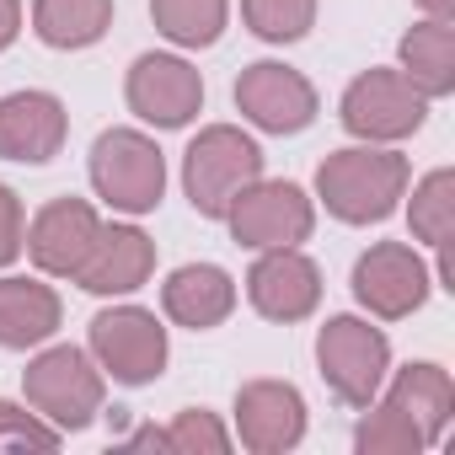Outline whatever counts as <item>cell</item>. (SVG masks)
I'll return each instance as SVG.
<instances>
[{"instance_id":"1","label":"cell","mask_w":455,"mask_h":455,"mask_svg":"<svg viewBox=\"0 0 455 455\" xmlns=\"http://www.w3.org/2000/svg\"><path fill=\"white\" fill-rule=\"evenodd\" d=\"M316 193L343 225H380L407 193V156L386 145H348L316 166Z\"/></svg>"},{"instance_id":"2","label":"cell","mask_w":455,"mask_h":455,"mask_svg":"<svg viewBox=\"0 0 455 455\" xmlns=\"http://www.w3.org/2000/svg\"><path fill=\"white\" fill-rule=\"evenodd\" d=\"M258 177H263V150L236 124L198 129V140L182 156V188H188V204L204 220H225V209L236 204V193L252 188Z\"/></svg>"},{"instance_id":"3","label":"cell","mask_w":455,"mask_h":455,"mask_svg":"<svg viewBox=\"0 0 455 455\" xmlns=\"http://www.w3.org/2000/svg\"><path fill=\"white\" fill-rule=\"evenodd\" d=\"M22 391H28V402L44 423H54L60 434H81L102 412L108 380H102V364L86 348L54 343L22 370Z\"/></svg>"},{"instance_id":"4","label":"cell","mask_w":455,"mask_h":455,"mask_svg":"<svg viewBox=\"0 0 455 455\" xmlns=\"http://www.w3.org/2000/svg\"><path fill=\"white\" fill-rule=\"evenodd\" d=\"M92 188L118 214H150L166 193V156L140 129H108L92 145Z\"/></svg>"},{"instance_id":"5","label":"cell","mask_w":455,"mask_h":455,"mask_svg":"<svg viewBox=\"0 0 455 455\" xmlns=\"http://www.w3.org/2000/svg\"><path fill=\"white\" fill-rule=\"evenodd\" d=\"M316 364H322V380L327 391L343 402V407H370L386 386V370H391V343L380 327L359 322V316H332L322 332H316Z\"/></svg>"},{"instance_id":"6","label":"cell","mask_w":455,"mask_h":455,"mask_svg":"<svg viewBox=\"0 0 455 455\" xmlns=\"http://www.w3.org/2000/svg\"><path fill=\"white\" fill-rule=\"evenodd\" d=\"M86 354L102 364V375H113L118 386H150L166 370V327L156 322V311L145 306H113L92 316L86 332Z\"/></svg>"},{"instance_id":"7","label":"cell","mask_w":455,"mask_h":455,"mask_svg":"<svg viewBox=\"0 0 455 455\" xmlns=\"http://www.w3.org/2000/svg\"><path fill=\"white\" fill-rule=\"evenodd\" d=\"M428 97L402 70H364L343 92V129L364 145H396L423 129Z\"/></svg>"},{"instance_id":"8","label":"cell","mask_w":455,"mask_h":455,"mask_svg":"<svg viewBox=\"0 0 455 455\" xmlns=\"http://www.w3.org/2000/svg\"><path fill=\"white\" fill-rule=\"evenodd\" d=\"M225 225L231 236L252 252H268V247H300L316 225V204L306 198V188L295 182H268L258 177L252 188L236 193V204L225 209Z\"/></svg>"},{"instance_id":"9","label":"cell","mask_w":455,"mask_h":455,"mask_svg":"<svg viewBox=\"0 0 455 455\" xmlns=\"http://www.w3.org/2000/svg\"><path fill=\"white\" fill-rule=\"evenodd\" d=\"M428 268L407 242H375L359 263H354V295L370 316L380 322H402L428 300Z\"/></svg>"},{"instance_id":"10","label":"cell","mask_w":455,"mask_h":455,"mask_svg":"<svg viewBox=\"0 0 455 455\" xmlns=\"http://www.w3.org/2000/svg\"><path fill=\"white\" fill-rule=\"evenodd\" d=\"M236 108L263 134H300L316 118V86L279 60H258L236 76Z\"/></svg>"},{"instance_id":"11","label":"cell","mask_w":455,"mask_h":455,"mask_svg":"<svg viewBox=\"0 0 455 455\" xmlns=\"http://www.w3.org/2000/svg\"><path fill=\"white\" fill-rule=\"evenodd\" d=\"M124 92H129V108L156 129H182L204 108V76L177 54H140Z\"/></svg>"},{"instance_id":"12","label":"cell","mask_w":455,"mask_h":455,"mask_svg":"<svg viewBox=\"0 0 455 455\" xmlns=\"http://www.w3.org/2000/svg\"><path fill=\"white\" fill-rule=\"evenodd\" d=\"M97 231H102V220L86 198H54L38 209V220L28 225V258L38 263V274H54V279H76L81 263L92 258L97 247Z\"/></svg>"},{"instance_id":"13","label":"cell","mask_w":455,"mask_h":455,"mask_svg":"<svg viewBox=\"0 0 455 455\" xmlns=\"http://www.w3.org/2000/svg\"><path fill=\"white\" fill-rule=\"evenodd\" d=\"M247 300L268 322H306L322 300V268L300 247H268L247 274Z\"/></svg>"},{"instance_id":"14","label":"cell","mask_w":455,"mask_h":455,"mask_svg":"<svg viewBox=\"0 0 455 455\" xmlns=\"http://www.w3.org/2000/svg\"><path fill=\"white\" fill-rule=\"evenodd\" d=\"M236 434L252 455H284L306 439V396L290 380H247L236 391Z\"/></svg>"},{"instance_id":"15","label":"cell","mask_w":455,"mask_h":455,"mask_svg":"<svg viewBox=\"0 0 455 455\" xmlns=\"http://www.w3.org/2000/svg\"><path fill=\"white\" fill-rule=\"evenodd\" d=\"M70 134L65 102L54 92H12L0 97V161H28L44 166L60 156Z\"/></svg>"},{"instance_id":"16","label":"cell","mask_w":455,"mask_h":455,"mask_svg":"<svg viewBox=\"0 0 455 455\" xmlns=\"http://www.w3.org/2000/svg\"><path fill=\"white\" fill-rule=\"evenodd\" d=\"M156 274V242L140 225H102L92 258L81 263L76 284L92 295H134Z\"/></svg>"},{"instance_id":"17","label":"cell","mask_w":455,"mask_h":455,"mask_svg":"<svg viewBox=\"0 0 455 455\" xmlns=\"http://www.w3.org/2000/svg\"><path fill=\"white\" fill-rule=\"evenodd\" d=\"M161 311H166L177 327L209 332V327H220L225 316L236 311V279L225 274L220 263H182V268L161 284Z\"/></svg>"},{"instance_id":"18","label":"cell","mask_w":455,"mask_h":455,"mask_svg":"<svg viewBox=\"0 0 455 455\" xmlns=\"http://www.w3.org/2000/svg\"><path fill=\"white\" fill-rule=\"evenodd\" d=\"M60 332V295L38 279H0V348H38Z\"/></svg>"},{"instance_id":"19","label":"cell","mask_w":455,"mask_h":455,"mask_svg":"<svg viewBox=\"0 0 455 455\" xmlns=\"http://www.w3.org/2000/svg\"><path fill=\"white\" fill-rule=\"evenodd\" d=\"M386 402L402 407V412L423 428V439L434 444V439L444 434L450 412H455V380H450V370H439V364H407V370H396Z\"/></svg>"},{"instance_id":"20","label":"cell","mask_w":455,"mask_h":455,"mask_svg":"<svg viewBox=\"0 0 455 455\" xmlns=\"http://www.w3.org/2000/svg\"><path fill=\"white\" fill-rule=\"evenodd\" d=\"M402 76L434 102V97H450L455 92V28L428 17L418 22L407 38H402Z\"/></svg>"},{"instance_id":"21","label":"cell","mask_w":455,"mask_h":455,"mask_svg":"<svg viewBox=\"0 0 455 455\" xmlns=\"http://www.w3.org/2000/svg\"><path fill=\"white\" fill-rule=\"evenodd\" d=\"M113 28V0H33V33L49 49H92Z\"/></svg>"},{"instance_id":"22","label":"cell","mask_w":455,"mask_h":455,"mask_svg":"<svg viewBox=\"0 0 455 455\" xmlns=\"http://www.w3.org/2000/svg\"><path fill=\"white\" fill-rule=\"evenodd\" d=\"M156 33L172 38L177 49H209L225 33V17H231V0H150Z\"/></svg>"},{"instance_id":"23","label":"cell","mask_w":455,"mask_h":455,"mask_svg":"<svg viewBox=\"0 0 455 455\" xmlns=\"http://www.w3.org/2000/svg\"><path fill=\"white\" fill-rule=\"evenodd\" d=\"M412 236L428 242L434 252L450 247V236H455V172L450 166L428 172L412 188Z\"/></svg>"},{"instance_id":"24","label":"cell","mask_w":455,"mask_h":455,"mask_svg":"<svg viewBox=\"0 0 455 455\" xmlns=\"http://www.w3.org/2000/svg\"><path fill=\"white\" fill-rule=\"evenodd\" d=\"M370 418L359 423V434H354V444L364 450V455H418V450H428V439H423V428L402 412V407H391V402H370L364 407Z\"/></svg>"},{"instance_id":"25","label":"cell","mask_w":455,"mask_h":455,"mask_svg":"<svg viewBox=\"0 0 455 455\" xmlns=\"http://www.w3.org/2000/svg\"><path fill=\"white\" fill-rule=\"evenodd\" d=\"M242 17L263 44H300L316 22V0H242Z\"/></svg>"},{"instance_id":"26","label":"cell","mask_w":455,"mask_h":455,"mask_svg":"<svg viewBox=\"0 0 455 455\" xmlns=\"http://www.w3.org/2000/svg\"><path fill=\"white\" fill-rule=\"evenodd\" d=\"M161 450H172V455H225V450H231V434L220 428L214 412L182 407L172 418V428H161Z\"/></svg>"},{"instance_id":"27","label":"cell","mask_w":455,"mask_h":455,"mask_svg":"<svg viewBox=\"0 0 455 455\" xmlns=\"http://www.w3.org/2000/svg\"><path fill=\"white\" fill-rule=\"evenodd\" d=\"M60 428L44 423L38 412L17 407V402H0V450H60Z\"/></svg>"},{"instance_id":"28","label":"cell","mask_w":455,"mask_h":455,"mask_svg":"<svg viewBox=\"0 0 455 455\" xmlns=\"http://www.w3.org/2000/svg\"><path fill=\"white\" fill-rule=\"evenodd\" d=\"M22 236H28V220H22V198L0 182V268L22 258Z\"/></svg>"},{"instance_id":"29","label":"cell","mask_w":455,"mask_h":455,"mask_svg":"<svg viewBox=\"0 0 455 455\" xmlns=\"http://www.w3.org/2000/svg\"><path fill=\"white\" fill-rule=\"evenodd\" d=\"M22 33V0H0V54H6Z\"/></svg>"},{"instance_id":"30","label":"cell","mask_w":455,"mask_h":455,"mask_svg":"<svg viewBox=\"0 0 455 455\" xmlns=\"http://www.w3.org/2000/svg\"><path fill=\"white\" fill-rule=\"evenodd\" d=\"M418 6H423L428 17H439V22H450V12H455V0H418Z\"/></svg>"}]
</instances>
